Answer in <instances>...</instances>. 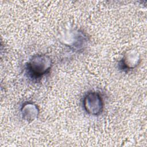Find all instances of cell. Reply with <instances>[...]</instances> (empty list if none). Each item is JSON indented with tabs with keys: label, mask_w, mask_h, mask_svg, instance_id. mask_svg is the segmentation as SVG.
Instances as JSON below:
<instances>
[{
	"label": "cell",
	"mask_w": 147,
	"mask_h": 147,
	"mask_svg": "<svg viewBox=\"0 0 147 147\" xmlns=\"http://www.w3.org/2000/svg\"><path fill=\"white\" fill-rule=\"evenodd\" d=\"M52 60L45 55L33 56L27 64L29 75L33 78L37 79L47 74L51 69Z\"/></svg>",
	"instance_id": "obj_1"
},
{
	"label": "cell",
	"mask_w": 147,
	"mask_h": 147,
	"mask_svg": "<svg viewBox=\"0 0 147 147\" xmlns=\"http://www.w3.org/2000/svg\"><path fill=\"white\" fill-rule=\"evenodd\" d=\"M83 104L86 112L91 115H98L103 110L102 98L96 92L88 93L84 98Z\"/></svg>",
	"instance_id": "obj_2"
},
{
	"label": "cell",
	"mask_w": 147,
	"mask_h": 147,
	"mask_svg": "<svg viewBox=\"0 0 147 147\" xmlns=\"http://www.w3.org/2000/svg\"><path fill=\"white\" fill-rule=\"evenodd\" d=\"M139 55L133 51L128 52L121 62V68L123 70H129L134 68L138 64Z\"/></svg>",
	"instance_id": "obj_3"
},
{
	"label": "cell",
	"mask_w": 147,
	"mask_h": 147,
	"mask_svg": "<svg viewBox=\"0 0 147 147\" xmlns=\"http://www.w3.org/2000/svg\"><path fill=\"white\" fill-rule=\"evenodd\" d=\"M22 118L27 121H33L38 115V109L37 106L30 102L25 103L21 109Z\"/></svg>",
	"instance_id": "obj_4"
}]
</instances>
